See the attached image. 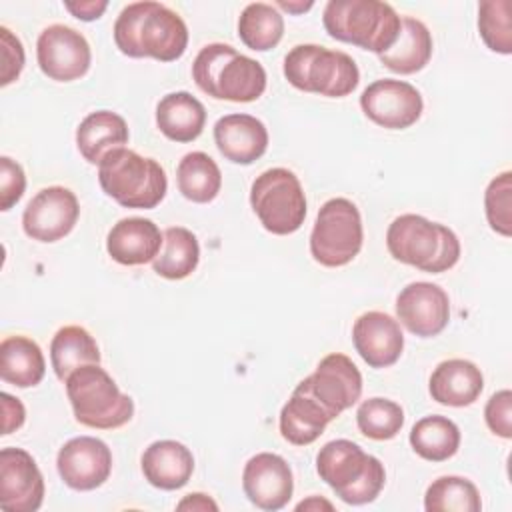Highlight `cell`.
<instances>
[{
	"instance_id": "obj_1",
	"label": "cell",
	"mask_w": 512,
	"mask_h": 512,
	"mask_svg": "<svg viewBox=\"0 0 512 512\" xmlns=\"http://www.w3.org/2000/svg\"><path fill=\"white\" fill-rule=\"evenodd\" d=\"M112 32L116 48L130 58L174 62L188 46L186 22L174 10L154 0L126 4Z\"/></svg>"
},
{
	"instance_id": "obj_2",
	"label": "cell",
	"mask_w": 512,
	"mask_h": 512,
	"mask_svg": "<svg viewBox=\"0 0 512 512\" xmlns=\"http://www.w3.org/2000/svg\"><path fill=\"white\" fill-rule=\"evenodd\" d=\"M196 86L216 100L254 102L266 90L264 66L230 44H206L192 62Z\"/></svg>"
},
{
	"instance_id": "obj_3",
	"label": "cell",
	"mask_w": 512,
	"mask_h": 512,
	"mask_svg": "<svg viewBox=\"0 0 512 512\" xmlns=\"http://www.w3.org/2000/svg\"><path fill=\"white\" fill-rule=\"evenodd\" d=\"M386 246L394 260L430 274L446 272L460 260L458 236L420 214L394 218L386 232Z\"/></svg>"
},
{
	"instance_id": "obj_4",
	"label": "cell",
	"mask_w": 512,
	"mask_h": 512,
	"mask_svg": "<svg viewBox=\"0 0 512 512\" xmlns=\"http://www.w3.org/2000/svg\"><path fill=\"white\" fill-rule=\"evenodd\" d=\"M316 472L342 502L352 506L376 500L386 482L384 464L346 438L326 442L318 450Z\"/></svg>"
},
{
	"instance_id": "obj_5",
	"label": "cell",
	"mask_w": 512,
	"mask_h": 512,
	"mask_svg": "<svg viewBox=\"0 0 512 512\" xmlns=\"http://www.w3.org/2000/svg\"><path fill=\"white\" fill-rule=\"evenodd\" d=\"M322 22L334 40L380 56L396 42L402 18L390 4L380 0H330Z\"/></svg>"
},
{
	"instance_id": "obj_6",
	"label": "cell",
	"mask_w": 512,
	"mask_h": 512,
	"mask_svg": "<svg viewBox=\"0 0 512 512\" xmlns=\"http://www.w3.org/2000/svg\"><path fill=\"white\" fill-rule=\"evenodd\" d=\"M98 182L102 190L124 208H156L168 190L164 168L154 160L140 156L130 148L108 152L98 164Z\"/></svg>"
},
{
	"instance_id": "obj_7",
	"label": "cell",
	"mask_w": 512,
	"mask_h": 512,
	"mask_svg": "<svg viewBox=\"0 0 512 512\" xmlns=\"http://www.w3.org/2000/svg\"><path fill=\"white\" fill-rule=\"evenodd\" d=\"M66 394L76 422L96 430H114L134 416V402L100 364L76 368L66 378Z\"/></svg>"
},
{
	"instance_id": "obj_8",
	"label": "cell",
	"mask_w": 512,
	"mask_h": 512,
	"mask_svg": "<svg viewBox=\"0 0 512 512\" xmlns=\"http://www.w3.org/2000/svg\"><path fill=\"white\" fill-rule=\"evenodd\" d=\"M284 76L294 88L328 98H344L360 82L352 56L318 44L294 46L284 58Z\"/></svg>"
},
{
	"instance_id": "obj_9",
	"label": "cell",
	"mask_w": 512,
	"mask_h": 512,
	"mask_svg": "<svg viewBox=\"0 0 512 512\" xmlns=\"http://www.w3.org/2000/svg\"><path fill=\"white\" fill-rule=\"evenodd\" d=\"M250 206L260 224L276 236L294 234L306 218L302 184L288 168H270L256 176L250 188Z\"/></svg>"
},
{
	"instance_id": "obj_10",
	"label": "cell",
	"mask_w": 512,
	"mask_h": 512,
	"mask_svg": "<svg viewBox=\"0 0 512 512\" xmlns=\"http://www.w3.org/2000/svg\"><path fill=\"white\" fill-rule=\"evenodd\" d=\"M362 240V216L352 200L330 198L320 206L310 234V254L318 264L346 266L358 256Z\"/></svg>"
},
{
	"instance_id": "obj_11",
	"label": "cell",
	"mask_w": 512,
	"mask_h": 512,
	"mask_svg": "<svg viewBox=\"0 0 512 512\" xmlns=\"http://www.w3.org/2000/svg\"><path fill=\"white\" fill-rule=\"evenodd\" d=\"M36 58L40 70L56 82L82 78L92 62L88 40L66 24L44 28L36 40Z\"/></svg>"
},
{
	"instance_id": "obj_12",
	"label": "cell",
	"mask_w": 512,
	"mask_h": 512,
	"mask_svg": "<svg viewBox=\"0 0 512 512\" xmlns=\"http://www.w3.org/2000/svg\"><path fill=\"white\" fill-rule=\"evenodd\" d=\"M360 106L374 124L388 130H404L418 122L424 102L410 82L382 78L364 88Z\"/></svg>"
},
{
	"instance_id": "obj_13",
	"label": "cell",
	"mask_w": 512,
	"mask_h": 512,
	"mask_svg": "<svg viewBox=\"0 0 512 512\" xmlns=\"http://www.w3.org/2000/svg\"><path fill=\"white\" fill-rule=\"evenodd\" d=\"M300 386L310 392L332 414V418H338L360 400L362 374L346 354L334 352L324 356Z\"/></svg>"
},
{
	"instance_id": "obj_14",
	"label": "cell",
	"mask_w": 512,
	"mask_h": 512,
	"mask_svg": "<svg viewBox=\"0 0 512 512\" xmlns=\"http://www.w3.org/2000/svg\"><path fill=\"white\" fill-rule=\"evenodd\" d=\"M80 216V204L72 190L48 186L34 194L22 214L26 236L38 242H56L72 232Z\"/></svg>"
},
{
	"instance_id": "obj_15",
	"label": "cell",
	"mask_w": 512,
	"mask_h": 512,
	"mask_svg": "<svg viewBox=\"0 0 512 512\" xmlns=\"http://www.w3.org/2000/svg\"><path fill=\"white\" fill-rule=\"evenodd\" d=\"M44 500V478L30 452L0 450V508L6 512H36Z\"/></svg>"
},
{
	"instance_id": "obj_16",
	"label": "cell",
	"mask_w": 512,
	"mask_h": 512,
	"mask_svg": "<svg viewBox=\"0 0 512 512\" xmlns=\"http://www.w3.org/2000/svg\"><path fill=\"white\" fill-rule=\"evenodd\" d=\"M56 468L68 488L96 490L110 478L112 452L100 438L76 436L58 450Z\"/></svg>"
},
{
	"instance_id": "obj_17",
	"label": "cell",
	"mask_w": 512,
	"mask_h": 512,
	"mask_svg": "<svg viewBox=\"0 0 512 512\" xmlns=\"http://www.w3.org/2000/svg\"><path fill=\"white\" fill-rule=\"evenodd\" d=\"M396 316L414 336H438L450 320L448 294L438 284L412 282L396 298Z\"/></svg>"
},
{
	"instance_id": "obj_18",
	"label": "cell",
	"mask_w": 512,
	"mask_h": 512,
	"mask_svg": "<svg viewBox=\"0 0 512 512\" xmlns=\"http://www.w3.org/2000/svg\"><path fill=\"white\" fill-rule=\"evenodd\" d=\"M242 488L248 500L260 510L284 508L294 492V478L288 462L272 452L252 456L242 472Z\"/></svg>"
},
{
	"instance_id": "obj_19",
	"label": "cell",
	"mask_w": 512,
	"mask_h": 512,
	"mask_svg": "<svg viewBox=\"0 0 512 512\" xmlns=\"http://www.w3.org/2000/svg\"><path fill=\"white\" fill-rule=\"evenodd\" d=\"M352 342L370 368H388L396 364L404 350L400 322L378 310L364 312L356 318L352 326Z\"/></svg>"
},
{
	"instance_id": "obj_20",
	"label": "cell",
	"mask_w": 512,
	"mask_h": 512,
	"mask_svg": "<svg viewBox=\"0 0 512 512\" xmlns=\"http://www.w3.org/2000/svg\"><path fill=\"white\" fill-rule=\"evenodd\" d=\"M214 142L226 160L248 166L264 156L268 130L256 116L226 114L214 124Z\"/></svg>"
},
{
	"instance_id": "obj_21",
	"label": "cell",
	"mask_w": 512,
	"mask_h": 512,
	"mask_svg": "<svg viewBox=\"0 0 512 512\" xmlns=\"http://www.w3.org/2000/svg\"><path fill=\"white\" fill-rule=\"evenodd\" d=\"M164 242V232L148 218H122L118 220L108 236L106 250L114 262L122 266H140L152 262Z\"/></svg>"
},
{
	"instance_id": "obj_22",
	"label": "cell",
	"mask_w": 512,
	"mask_h": 512,
	"mask_svg": "<svg viewBox=\"0 0 512 512\" xmlns=\"http://www.w3.org/2000/svg\"><path fill=\"white\" fill-rule=\"evenodd\" d=\"M484 388L480 368L464 358H450L440 362L430 376V396L444 406H470L478 400Z\"/></svg>"
},
{
	"instance_id": "obj_23",
	"label": "cell",
	"mask_w": 512,
	"mask_h": 512,
	"mask_svg": "<svg viewBox=\"0 0 512 512\" xmlns=\"http://www.w3.org/2000/svg\"><path fill=\"white\" fill-rule=\"evenodd\" d=\"M144 478L160 490H178L188 484L194 472L190 448L176 440H156L142 454Z\"/></svg>"
},
{
	"instance_id": "obj_24",
	"label": "cell",
	"mask_w": 512,
	"mask_h": 512,
	"mask_svg": "<svg viewBox=\"0 0 512 512\" xmlns=\"http://www.w3.org/2000/svg\"><path fill=\"white\" fill-rule=\"evenodd\" d=\"M332 420V414L298 384L280 410V434L294 446H308L324 434Z\"/></svg>"
},
{
	"instance_id": "obj_25",
	"label": "cell",
	"mask_w": 512,
	"mask_h": 512,
	"mask_svg": "<svg viewBox=\"0 0 512 512\" xmlns=\"http://www.w3.org/2000/svg\"><path fill=\"white\" fill-rule=\"evenodd\" d=\"M126 142L128 124L120 114L112 110L90 112L76 128L78 152L90 164H100L108 152L124 148Z\"/></svg>"
},
{
	"instance_id": "obj_26",
	"label": "cell",
	"mask_w": 512,
	"mask_h": 512,
	"mask_svg": "<svg viewBox=\"0 0 512 512\" xmlns=\"http://www.w3.org/2000/svg\"><path fill=\"white\" fill-rule=\"evenodd\" d=\"M156 124L168 140L192 142L204 130L206 108L186 90L170 92L156 106Z\"/></svg>"
},
{
	"instance_id": "obj_27",
	"label": "cell",
	"mask_w": 512,
	"mask_h": 512,
	"mask_svg": "<svg viewBox=\"0 0 512 512\" xmlns=\"http://www.w3.org/2000/svg\"><path fill=\"white\" fill-rule=\"evenodd\" d=\"M432 34L424 22L404 16L396 42L380 54V62L396 74H414L422 70L432 58Z\"/></svg>"
},
{
	"instance_id": "obj_28",
	"label": "cell",
	"mask_w": 512,
	"mask_h": 512,
	"mask_svg": "<svg viewBox=\"0 0 512 512\" xmlns=\"http://www.w3.org/2000/svg\"><path fill=\"white\" fill-rule=\"evenodd\" d=\"M46 360L40 346L28 336H6L0 344V378L16 388L42 382Z\"/></svg>"
},
{
	"instance_id": "obj_29",
	"label": "cell",
	"mask_w": 512,
	"mask_h": 512,
	"mask_svg": "<svg viewBox=\"0 0 512 512\" xmlns=\"http://www.w3.org/2000/svg\"><path fill=\"white\" fill-rule=\"evenodd\" d=\"M50 362L58 380L66 378L80 366L100 364V348L94 336L76 324L62 326L50 342Z\"/></svg>"
},
{
	"instance_id": "obj_30",
	"label": "cell",
	"mask_w": 512,
	"mask_h": 512,
	"mask_svg": "<svg viewBox=\"0 0 512 512\" xmlns=\"http://www.w3.org/2000/svg\"><path fill=\"white\" fill-rule=\"evenodd\" d=\"M200 262V244L194 232L184 226L164 230V242L152 260V270L166 280H182L190 276Z\"/></svg>"
},
{
	"instance_id": "obj_31",
	"label": "cell",
	"mask_w": 512,
	"mask_h": 512,
	"mask_svg": "<svg viewBox=\"0 0 512 512\" xmlns=\"http://www.w3.org/2000/svg\"><path fill=\"white\" fill-rule=\"evenodd\" d=\"M412 450L428 462H444L460 448V430L446 416H424L410 430Z\"/></svg>"
},
{
	"instance_id": "obj_32",
	"label": "cell",
	"mask_w": 512,
	"mask_h": 512,
	"mask_svg": "<svg viewBox=\"0 0 512 512\" xmlns=\"http://www.w3.org/2000/svg\"><path fill=\"white\" fill-rule=\"evenodd\" d=\"M176 182L186 200L206 204L218 196L222 188V172L206 152H188L176 168Z\"/></svg>"
},
{
	"instance_id": "obj_33",
	"label": "cell",
	"mask_w": 512,
	"mask_h": 512,
	"mask_svg": "<svg viewBox=\"0 0 512 512\" xmlns=\"http://www.w3.org/2000/svg\"><path fill=\"white\" fill-rule=\"evenodd\" d=\"M238 36L250 50H272L284 36V18L276 6L252 2L238 18Z\"/></svg>"
},
{
	"instance_id": "obj_34",
	"label": "cell",
	"mask_w": 512,
	"mask_h": 512,
	"mask_svg": "<svg viewBox=\"0 0 512 512\" xmlns=\"http://www.w3.org/2000/svg\"><path fill=\"white\" fill-rule=\"evenodd\" d=\"M424 508L428 512H480V492L468 478L440 476L424 494Z\"/></svg>"
},
{
	"instance_id": "obj_35",
	"label": "cell",
	"mask_w": 512,
	"mask_h": 512,
	"mask_svg": "<svg viewBox=\"0 0 512 512\" xmlns=\"http://www.w3.org/2000/svg\"><path fill=\"white\" fill-rule=\"evenodd\" d=\"M358 430L370 440H390L404 426V410L388 398H368L356 410Z\"/></svg>"
},
{
	"instance_id": "obj_36",
	"label": "cell",
	"mask_w": 512,
	"mask_h": 512,
	"mask_svg": "<svg viewBox=\"0 0 512 512\" xmlns=\"http://www.w3.org/2000/svg\"><path fill=\"white\" fill-rule=\"evenodd\" d=\"M510 0H484L478 6V30L484 44L498 54L512 52Z\"/></svg>"
},
{
	"instance_id": "obj_37",
	"label": "cell",
	"mask_w": 512,
	"mask_h": 512,
	"mask_svg": "<svg viewBox=\"0 0 512 512\" xmlns=\"http://www.w3.org/2000/svg\"><path fill=\"white\" fill-rule=\"evenodd\" d=\"M486 220L500 236L512 234V172H502L490 180L484 192Z\"/></svg>"
},
{
	"instance_id": "obj_38",
	"label": "cell",
	"mask_w": 512,
	"mask_h": 512,
	"mask_svg": "<svg viewBox=\"0 0 512 512\" xmlns=\"http://www.w3.org/2000/svg\"><path fill=\"white\" fill-rule=\"evenodd\" d=\"M26 190V176L22 166L8 158H0V210H10Z\"/></svg>"
},
{
	"instance_id": "obj_39",
	"label": "cell",
	"mask_w": 512,
	"mask_h": 512,
	"mask_svg": "<svg viewBox=\"0 0 512 512\" xmlns=\"http://www.w3.org/2000/svg\"><path fill=\"white\" fill-rule=\"evenodd\" d=\"M484 420L496 436L500 438L512 436V392L510 390H500L490 396L484 408Z\"/></svg>"
},
{
	"instance_id": "obj_40",
	"label": "cell",
	"mask_w": 512,
	"mask_h": 512,
	"mask_svg": "<svg viewBox=\"0 0 512 512\" xmlns=\"http://www.w3.org/2000/svg\"><path fill=\"white\" fill-rule=\"evenodd\" d=\"M0 44H2V76L0 84H12L24 68V46L18 36H14L6 26H0Z\"/></svg>"
},
{
	"instance_id": "obj_41",
	"label": "cell",
	"mask_w": 512,
	"mask_h": 512,
	"mask_svg": "<svg viewBox=\"0 0 512 512\" xmlns=\"http://www.w3.org/2000/svg\"><path fill=\"white\" fill-rule=\"evenodd\" d=\"M0 400H2V414H4V418H2V434L6 436V434L18 430L24 424L26 410H24V404L18 398L10 396L8 392H2Z\"/></svg>"
},
{
	"instance_id": "obj_42",
	"label": "cell",
	"mask_w": 512,
	"mask_h": 512,
	"mask_svg": "<svg viewBox=\"0 0 512 512\" xmlns=\"http://www.w3.org/2000/svg\"><path fill=\"white\" fill-rule=\"evenodd\" d=\"M64 8L76 16L78 20L90 22L96 20L104 14V10L108 8L106 0H82V2H64Z\"/></svg>"
},
{
	"instance_id": "obj_43",
	"label": "cell",
	"mask_w": 512,
	"mask_h": 512,
	"mask_svg": "<svg viewBox=\"0 0 512 512\" xmlns=\"http://www.w3.org/2000/svg\"><path fill=\"white\" fill-rule=\"evenodd\" d=\"M176 508L178 510H218V504L206 494L194 492V494H188L184 500H180Z\"/></svg>"
},
{
	"instance_id": "obj_44",
	"label": "cell",
	"mask_w": 512,
	"mask_h": 512,
	"mask_svg": "<svg viewBox=\"0 0 512 512\" xmlns=\"http://www.w3.org/2000/svg\"><path fill=\"white\" fill-rule=\"evenodd\" d=\"M320 508L332 510V504H330L328 500L318 498V496H310L308 500H302V502L296 506V510H298V512H300V510H320Z\"/></svg>"
},
{
	"instance_id": "obj_45",
	"label": "cell",
	"mask_w": 512,
	"mask_h": 512,
	"mask_svg": "<svg viewBox=\"0 0 512 512\" xmlns=\"http://www.w3.org/2000/svg\"><path fill=\"white\" fill-rule=\"evenodd\" d=\"M278 6H280V8H284V10H288V12H294V14H296V12H304V10L312 8V2H306V4H302V2H300V4H294V2H284V0H280V2H278Z\"/></svg>"
}]
</instances>
